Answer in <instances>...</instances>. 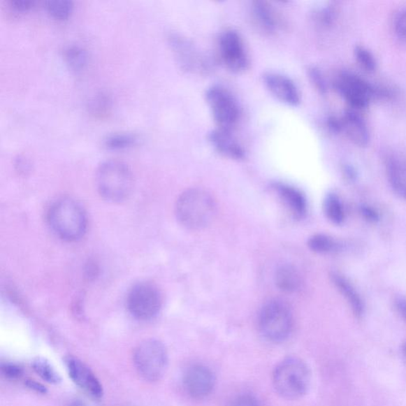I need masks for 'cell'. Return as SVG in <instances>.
<instances>
[{
	"mask_svg": "<svg viewBox=\"0 0 406 406\" xmlns=\"http://www.w3.org/2000/svg\"><path fill=\"white\" fill-rule=\"evenodd\" d=\"M133 361L141 377L156 382L166 373L168 354L166 346L161 341L147 340L135 349Z\"/></svg>",
	"mask_w": 406,
	"mask_h": 406,
	"instance_id": "6",
	"label": "cell"
},
{
	"mask_svg": "<svg viewBox=\"0 0 406 406\" xmlns=\"http://www.w3.org/2000/svg\"><path fill=\"white\" fill-rule=\"evenodd\" d=\"M310 372L301 358L288 357L281 361L273 372V385L282 398L296 400L307 393Z\"/></svg>",
	"mask_w": 406,
	"mask_h": 406,
	"instance_id": "3",
	"label": "cell"
},
{
	"mask_svg": "<svg viewBox=\"0 0 406 406\" xmlns=\"http://www.w3.org/2000/svg\"><path fill=\"white\" fill-rule=\"evenodd\" d=\"M15 166L20 173H25L31 168V163L25 157L19 156L15 160Z\"/></svg>",
	"mask_w": 406,
	"mask_h": 406,
	"instance_id": "34",
	"label": "cell"
},
{
	"mask_svg": "<svg viewBox=\"0 0 406 406\" xmlns=\"http://www.w3.org/2000/svg\"><path fill=\"white\" fill-rule=\"evenodd\" d=\"M252 17L256 22V25L266 34H273L275 32L277 22L272 8L262 1H256L252 3Z\"/></svg>",
	"mask_w": 406,
	"mask_h": 406,
	"instance_id": "19",
	"label": "cell"
},
{
	"mask_svg": "<svg viewBox=\"0 0 406 406\" xmlns=\"http://www.w3.org/2000/svg\"><path fill=\"white\" fill-rule=\"evenodd\" d=\"M27 384L29 388H31V389L38 393H45L46 392L45 388L43 385L38 384L36 382L29 380L27 382Z\"/></svg>",
	"mask_w": 406,
	"mask_h": 406,
	"instance_id": "36",
	"label": "cell"
},
{
	"mask_svg": "<svg viewBox=\"0 0 406 406\" xmlns=\"http://www.w3.org/2000/svg\"><path fill=\"white\" fill-rule=\"evenodd\" d=\"M233 406H261V405L254 396L243 394L235 400Z\"/></svg>",
	"mask_w": 406,
	"mask_h": 406,
	"instance_id": "32",
	"label": "cell"
},
{
	"mask_svg": "<svg viewBox=\"0 0 406 406\" xmlns=\"http://www.w3.org/2000/svg\"><path fill=\"white\" fill-rule=\"evenodd\" d=\"M68 406H88L85 403L80 401V400H75L71 402Z\"/></svg>",
	"mask_w": 406,
	"mask_h": 406,
	"instance_id": "38",
	"label": "cell"
},
{
	"mask_svg": "<svg viewBox=\"0 0 406 406\" xmlns=\"http://www.w3.org/2000/svg\"><path fill=\"white\" fill-rule=\"evenodd\" d=\"M275 189L294 216L303 217L307 214V203L303 194L297 188L284 184L275 185Z\"/></svg>",
	"mask_w": 406,
	"mask_h": 406,
	"instance_id": "17",
	"label": "cell"
},
{
	"mask_svg": "<svg viewBox=\"0 0 406 406\" xmlns=\"http://www.w3.org/2000/svg\"><path fill=\"white\" fill-rule=\"evenodd\" d=\"M335 87L352 108H366L378 90L361 75L351 71H343L335 80Z\"/></svg>",
	"mask_w": 406,
	"mask_h": 406,
	"instance_id": "9",
	"label": "cell"
},
{
	"mask_svg": "<svg viewBox=\"0 0 406 406\" xmlns=\"http://www.w3.org/2000/svg\"><path fill=\"white\" fill-rule=\"evenodd\" d=\"M32 367L34 372L49 384H57L61 381L60 376L52 368L51 364L44 358H38L35 360L32 363Z\"/></svg>",
	"mask_w": 406,
	"mask_h": 406,
	"instance_id": "27",
	"label": "cell"
},
{
	"mask_svg": "<svg viewBox=\"0 0 406 406\" xmlns=\"http://www.w3.org/2000/svg\"><path fill=\"white\" fill-rule=\"evenodd\" d=\"M168 42L181 68L187 71L195 70L198 64V57L191 44L177 34L169 35Z\"/></svg>",
	"mask_w": 406,
	"mask_h": 406,
	"instance_id": "16",
	"label": "cell"
},
{
	"mask_svg": "<svg viewBox=\"0 0 406 406\" xmlns=\"http://www.w3.org/2000/svg\"><path fill=\"white\" fill-rule=\"evenodd\" d=\"M67 370L71 379L76 386L90 396L101 398L103 396V386L96 375L87 365L78 358H68L66 361Z\"/></svg>",
	"mask_w": 406,
	"mask_h": 406,
	"instance_id": "13",
	"label": "cell"
},
{
	"mask_svg": "<svg viewBox=\"0 0 406 406\" xmlns=\"http://www.w3.org/2000/svg\"><path fill=\"white\" fill-rule=\"evenodd\" d=\"M276 285L282 291L296 292L302 284L301 275L298 270L292 266H281L275 274Z\"/></svg>",
	"mask_w": 406,
	"mask_h": 406,
	"instance_id": "20",
	"label": "cell"
},
{
	"mask_svg": "<svg viewBox=\"0 0 406 406\" xmlns=\"http://www.w3.org/2000/svg\"><path fill=\"white\" fill-rule=\"evenodd\" d=\"M259 328L262 336L270 342H284L289 338L293 328L290 307L280 300L268 303L259 316Z\"/></svg>",
	"mask_w": 406,
	"mask_h": 406,
	"instance_id": "5",
	"label": "cell"
},
{
	"mask_svg": "<svg viewBox=\"0 0 406 406\" xmlns=\"http://www.w3.org/2000/svg\"><path fill=\"white\" fill-rule=\"evenodd\" d=\"M333 284L336 285L338 290L350 305L351 309L357 317H361L364 312V305L360 294L358 293L354 287H353L348 280L339 274L332 275Z\"/></svg>",
	"mask_w": 406,
	"mask_h": 406,
	"instance_id": "18",
	"label": "cell"
},
{
	"mask_svg": "<svg viewBox=\"0 0 406 406\" xmlns=\"http://www.w3.org/2000/svg\"><path fill=\"white\" fill-rule=\"evenodd\" d=\"M328 123L334 131L345 133L358 145H365L368 143L370 132L367 123L354 110H347L339 119L332 117Z\"/></svg>",
	"mask_w": 406,
	"mask_h": 406,
	"instance_id": "11",
	"label": "cell"
},
{
	"mask_svg": "<svg viewBox=\"0 0 406 406\" xmlns=\"http://www.w3.org/2000/svg\"><path fill=\"white\" fill-rule=\"evenodd\" d=\"M205 100L217 128L232 131L240 119L237 100L226 88L213 86L205 92Z\"/></svg>",
	"mask_w": 406,
	"mask_h": 406,
	"instance_id": "7",
	"label": "cell"
},
{
	"mask_svg": "<svg viewBox=\"0 0 406 406\" xmlns=\"http://www.w3.org/2000/svg\"><path fill=\"white\" fill-rule=\"evenodd\" d=\"M45 8L55 20L64 21L72 15L74 4L68 0H50L45 3Z\"/></svg>",
	"mask_w": 406,
	"mask_h": 406,
	"instance_id": "24",
	"label": "cell"
},
{
	"mask_svg": "<svg viewBox=\"0 0 406 406\" xmlns=\"http://www.w3.org/2000/svg\"><path fill=\"white\" fill-rule=\"evenodd\" d=\"M184 382L187 391L192 398L202 399L213 391L216 379L209 368L198 364L187 370Z\"/></svg>",
	"mask_w": 406,
	"mask_h": 406,
	"instance_id": "12",
	"label": "cell"
},
{
	"mask_svg": "<svg viewBox=\"0 0 406 406\" xmlns=\"http://www.w3.org/2000/svg\"><path fill=\"white\" fill-rule=\"evenodd\" d=\"M355 56L356 60L361 66L368 71H373L377 66L376 59L366 47L363 45H356L355 48Z\"/></svg>",
	"mask_w": 406,
	"mask_h": 406,
	"instance_id": "28",
	"label": "cell"
},
{
	"mask_svg": "<svg viewBox=\"0 0 406 406\" xmlns=\"http://www.w3.org/2000/svg\"><path fill=\"white\" fill-rule=\"evenodd\" d=\"M209 140L213 148L223 157L235 161L243 160L245 157V151L231 131L217 128L210 133Z\"/></svg>",
	"mask_w": 406,
	"mask_h": 406,
	"instance_id": "15",
	"label": "cell"
},
{
	"mask_svg": "<svg viewBox=\"0 0 406 406\" xmlns=\"http://www.w3.org/2000/svg\"><path fill=\"white\" fill-rule=\"evenodd\" d=\"M404 351H405V355H406V343H405V347H404Z\"/></svg>",
	"mask_w": 406,
	"mask_h": 406,
	"instance_id": "39",
	"label": "cell"
},
{
	"mask_svg": "<svg viewBox=\"0 0 406 406\" xmlns=\"http://www.w3.org/2000/svg\"><path fill=\"white\" fill-rule=\"evenodd\" d=\"M219 54L226 67L234 73H241L248 68L249 57L242 38L233 29L221 34Z\"/></svg>",
	"mask_w": 406,
	"mask_h": 406,
	"instance_id": "10",
	"label": "cell"
},
{
	"mask_svg": "<svg viewBox=\"0 0 406 406\" xmlns=\"http://www.w3.org/2000/svg\"><path fill=\"white\" fill-rule=\"evenodd\" d=\"M64 60L67 66L74 71L80 72L87 66V51L80 45H69L64 50Z\"/></svg>",
	"mask_w": 406,
	"mask_h": 406,
	"instance_id": "22",
	"label": "cell"
},
{
	"mask_svg": "<svg viewBox=\"0 0 406 406\" xmlns=\"http://www.w3.org/2000/svg\"><path fill=\"white\" fill-rule=\"evenodd\" d=\"M324 210L328 219L334 224H342L345 221V210L342 203L335 194H328L324 202Z\"/></svg>",
	"mask_w": 406,
	"mask_h": 406,
	"instance_id": "23",
	"label": "cell"
},
{
	"mask_svg": "<svg viewBox=\"0 0 406 406\" xmlns=\"http://www.w3.org/2000/svg\"><path fill=\"white\" fill-rule=\"evenodd\" d=\"M311 250L317 253H332L339 249V244L333 238L325 234H316L308 242Z\"/></svg>",
	"mask_w": 406,
	"mask_h": 406,
	"instance_id": "26",
	"label": "cell"
},
{
	"mask_svg": "<svg viewBox=\"0 0 406 406\" xmlns=\"http://www.w3.org/2000/svg\"><path fill=\"white\" fill-rule=\"evenodd\" d=\"M48 220L52 231L66 241L78 240L86 232L85 212L72 199L63 198L52 204Z\"/></svg>",
	"mask_w": 406,
	"mask_h": 406,
	"instance_id": "2",
	"label": "cell"
},
{
	"mask_svg": "<svg viewBox=\"0 0 406 406\" xmlns=\"http://www.w3.org/2000/svg\"><path fill=\"white\" fill-rule=\"evenodd\" d=\"M263 80L269 92L281 103L291 107L299 104L298 87L287 76L277 73H267L263 75Z\"/></svg>",
	"mask_w": 406,
	"mask_h": 406,
	"instance_id": "14",
	"label": "cell"
},
{
	"mask_svg": "<svg viewBox=\"0 0 406 406\" xmlns=\"http://www.w3.org/2000/svg\"><path fill=\"white\" fill-rule=\"evenodd\" d=\"M394 27L398 36L406 43V8L403 9L397 15L394 21Z\"/></svg>",
	"mask_w": 406,
	"mask_h": 406,
	"instance_id": "30",
	"label": "cell"
},
{
	"mask_svg": "<svg viewBox=\"0 0 406 406\" xmlns=\"http://www.w3.org/2000/svg\"><path fill=\"white\" fill-rule=\"evenodd\" d=\"M11 10L16 14H24L31 10L35 5L33 0H10L8 2Z\"/></svg>",
	"mask_w": 406,
	"mask_h": 406,
	"instance_id": "29",
	"label": "cell"
},
{
	"mask_svg": "<svg viewBox=\"0 0 406 406\" xmlns=\"http://www.w3.org/2000/svg\"><path fill=\"white\" fill-rule=\"evenodd\" d=\"M396 307L399 313L402 314L404 319L406 320V299L399 298L396 302Z\"/></svg>",
	"mask_w": 406,
	"mask_h": 406,
	"instance_id": "35",
	"label": "cell"
},
{
	"mask_svg": "<svg viewBox=\"0 0 406 406\" xmlns=\"http://www.w3.org/2000/svg\"><path fill=\"white\" fill-rule=\"evenodd\" d=\"M310 75L315 86L319 88L320 91L325 92L326 89V82L325 80H324L321 73L319 72V70L315 68L310 69Z\"/></svg>",
	"mask_w": 406,
	"mask_h": 406,
	"instance_id": "33",
	"label": "cell"
},
{
	"mask_svg": "<svg viewBox=\"0 0 406 406\" xmlns=\"http://www.w3.org/2000/svg\"><path fill=\"white\" fill-rule=\"evenodd\" d=\"M162 297L154 284L143 282L134 286L127 298V307L135 319L147 321L154 319L160 312Z\"/></svg>",
	"mask_w": 406,
	"mask_h": 406,
	"instance_id": "8",
	"label": "cell"
},
{
	"mask_svg": "<svg viewBox=\"0 0 406 406\" xmlns=\"http://www.w3.org/2000/svg\"><path fill=\"white\" fill-rule=\"evenodd\" d=\"M1 372L6 377L13 379L20 378L22 375V369L13 363L2 364Z\"/></svg>",
	"mask_w": 406,
	"mask_h": 406,
	"instance_id": "31",
	"label": "cell"
},
{
	"mask_svg": "<svg viewBox=\"0 0 406 406\" xmlns=\"http://www.w3.org/2000/svg\"><path fill=\"white\" fill-rule=\"evenodd\" d=\"M98 190L105 199L119 203L128 198L133 189V178L127 164L108 161L100 164L96 173Z\"/></svg>",
	"mask_w": 406,
	"mask_h": 406,
	"instance_id": "4",
	"label": "cell"
},
{
	"mask_svg": "<svg viewBox=\"0 0 406 406\" xmlns=\"http://www.w3.org/2000/svg\"><path fill=\"white\" fill-rule=\"evenodd\" d=\"M138 138L132 133H115L104 139L106 148L110 150H122L131 148L138 143Z\"/></svg>",
	"mask_w": 406,
	"mask_h": 406,
	"instance_id": "25",
	"label": "cell"
},
{
	"mask_svg": "<svg viewBox=\"0 0 406 406\" xmlns=\"http://www.w3.org/2000/svg\"><path fill=\"white\" fill-rule=\"evenodd\" d=\"M175 214L182 226L192 231H198L213 222L217 214V205L207 191L191 189L180 196L175 205Z\"/></svg>",
	"mask_w": 406,
	"mask_h": 406,
	"instance_id": "1",
	"label": "cell"
},
{
	"mask_svg": "<svg viewBox=\"0 0 406 406\" xmlns=\"http://www.w3.org/2000/svg\"><path fill=\"white\" fill-rule=\"evenodd\" d=\"M387 174L393 190L406 200V164L391 161L388 163Z\"/></svg>",
	"mask_w": 406,
	"mask_h": 406,
	"instance_id": "21",
	"label": "cell"
},
{
	"mask_svg": "<svg viewBox=\"0 0 406 406\" xmlns=\"http://www.w3.org/2000/svg\"><path fill=\"white\" fill-rule=\"evenodd\" d=\"M363 214L364 215L365 217H367V219L370 220L374 221L378 219L377 213H375V212L372 209L368 208H363Z\"/></svg>",
	"mask_w": 406,
	"mask_h": 406,
	"instance_id": "37",
	"label": "cell"
}]
</instances>
